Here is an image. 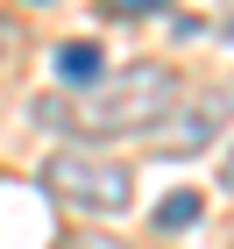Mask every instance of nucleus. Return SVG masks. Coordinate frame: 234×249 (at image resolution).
<instances>
[{
    "label": "nucleus",
    "instance_id": "f03ea898",
    "mask_svg": "<svg viewBox=\"0 0 234 249\" xmlns=\"http://www.w3.org/2000/svg\"><path fill=\"white\" fill-rule=\"evenodd\" d=\"M43 185H50V199H64V207H78V213H121L135 199V171H128L121 157H107L99 142H64V150H50L43 157Z\"/></svg>",
    "mask_w": 234,
    "mask_h": 249
},
{
    "label": "nucleus",
    "instance_id": "0eeeda50",
    "mask_svg": "<svg viewBox=\"0 0 234 249\" xmlns=\"http://www.w3.org/2000/svg\"><path fill=\"white\" fill-rule=\"evenodd\" d=\"M64 249H128V242H114V235H99V228H85V235H71Z\"/></svg>",
    "mask_w": 234,
    "mask_h": 249
},
{
    "label": "nucleus",
    "instance_id": "39448f33",
    "mask_svg": "<svg viewBox=\"0 0 234 249\" xmlns=\"http://www.w3.org/2000/svg\"><path fill=\"white\" fill-rule=\"evenodd\" d=\"M199 213H206V192H171V199L156 207V228H163V235H185Z\"/></svg>",
    "mask_w": 234,
    "mask_h": 249
},
{
    "label": "nucleus",
    "instance_id": "6e6552de",
    "mask_svg": "<svg viewBox=\"0 0 234 249\" xmlns=\"http://www.w3.org/2000/svg\"><path fill=\"white\" fill-rule=\"evenodd\" d=\"M15 50H21V29L0 15V71H7V57H15Z\"/></svg>",
    "mask_w": 234,
    "mask_h": 249
},
{
    "label": "nucleus",
    "instance_id": "20e7f679",
    "mask_svg": "<svg viewBox=\"0 0 234 249\" xmlns=\"http://www.w3.org/2000/svg\"><path fill=\"white\" fill-rule=\"evenodd\" d=\"M99 71H107V57H99V43H85V36L57 43V78H64V86H93Z\"/></svg>",
    "mask_w": 234,
    "mask_h": 249
},
{
    "label": "nucleus",
    "instance_id": "423d86ee",
    "mask_svg": "<svg viewBox=\"0 0 234 249\" xmlns=\"http://www.w3.org/2000/svg\"><path fill=\"white\" fill-rule=\"evenodd\" d=\"M99 7H107L114 21H135V15H163L171 0H99Z\"/></svg>",
    "mask_w": 234,
    "mask_h": 249
},
{
    "label": "nucleus",
    "instance_id": "1a4fd4ad",
    "mask_svg": "<svg viewBox=\"0 0 234 249\" xmlns=\"http://www.w3.org/2000/svg\"><path fill=\"white\" fill-rule=\"evenodd\" d=\"M36 7H43V0H36Z\"/></svg>",
    "mask_w": 234,
    "mask_h": 249
},
{
    "label": "nucleus",
    "instance_id": "7ed1b4c3",
    "mask_svg": "<svg viewBox=\"0 0 234 249\" xmlns=\"http://www.w3.org/2000/svg\"><path fill=\"white\" fill-rule=\"evenodd\" d=\"M220 135H227V93H199V100L177 93L171 114L149 128V150L156 157H199V150H213Z\"/></svg>",
    "mask_w": 234,
    "mask_h": 249
},
{
    "label": "nucleus",
    "instance_id": "f257e3e1",
    "mask_svg": "<svg viewBox=\"0 0 234 249\" xmlns=\"http://www.w3.org/2000/svg\"><path fill=\"white\" fill-rule=\"evenodd\" d=\"M185 93L171 64H121V71H99L93 86L78 93H43L36 121L43 128L71 135V142H121V135H149L156 121L171 114V100Z\"/></svg>",
    "mask_w": 234,
    "mask_h": 249
}]
</instances>
